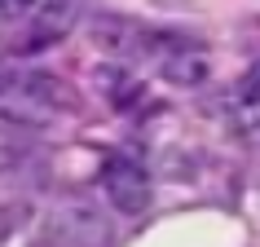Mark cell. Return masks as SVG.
I'll use <instances>...</instances> for the list:
<instances>
[{"instance_id":"2","label":"cell","mask_w":260,"mask_h":247,"mask_svg":"<svg viewBox=\"0 0 260 247\" xmlns=\"http://www.w3.org/2000/svg\"><path fill=\"white\" fill-rule=\"evenodd\" d=\"M57 230L71 247H115V221L97 203H67L57 212Z\"/></svg>"},{"instance_id":"4","label":"cell","mask_w":260,"mask_h":247,"mask_svg":"<svg viewBox=\"0 0 260 247\" xmlns=\"http://www.w3.org/2000/svg\"><path fill=\"white\" fill-rule=\"evenodd\" d=\"M234 97H238V106H260V62L243 71V80L234 84Z\"/></svg>"},{"instance_id":"1","label":"cell","mask_w":260,"mask_h":247,"mask_svg":"<svg viewBox=\"0 0 260 247\" xmlns=\"http://www.w3.org/2000/svg\"><path fill=\"white\" fill-rule=\"evenodd\" d=\"M102 190H106V203L123 217H141L146 207L154 203V181L150 172L128 159V155H110L106 168H102Z\"/></svg>"},{"instance_id":"3","label":"cell","mask_w":260,"mask_h":247,"mask_svg":"<svg viewBox=\"0 0 260 247\" xmlns=\"http://www.w3.org/2000/svg\"><path fill=\"white\" fill-rule=\"evenodd\" d=\"M159 71H164V80L194 88V84H203V80H207L212 62H207V53L199 49V44H172V49L159 57Z\"/></svg>"}]
</instances>
